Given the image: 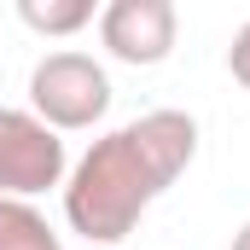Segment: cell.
Listing matches in <instances>:
<instances>
[{
  "label": "cell",
  "instance_id": "6da1fadb",
  "mask_svg": "<svg viewBox=\"0 0 250 250\" xmlns=\"http://www.w3.org/2000/svg\"><path fill=\"white\" fill-rule=\"evenodd\" d=\"M198 157V123L187 111H146L111 128L64 175V221L87 250H111L140 227V215L187 175Z\"/></svg>",
  "mask_w": 250,
  "mask_h": 250
},
{
  "label": "cell",
  "instance_id": "7a4b0ae2",
  "mask_svg": "<svg viewBox=\"0 0 250 250\" xmlns=\"http://www.w3.org/2000/svg\"><path fill=\"white\" fill-rule=\"evenodd\" d=\"M29 111L53 134H76V128H93L105 111H111V76L105 64L76 53V47H59L29 70Z\"/></svg>",
  "mask_w": 250,
  "mask_h": 250
},
{
  "label": "cell",
  "instance_id": "3957f363",
  "mask_svg": "<svg viewBox=\"0 0 250 250\" xmlns=\"http://www.w3.org/2000/svg\"><path fill=\"white\" fill-rule=\"evenodd\" d=\"M64 187V140L23 105H0V198H41Z\"/></svg>",
  "mask_w": 250,
  "mask_h": 250
},
{
  "label": "cell",
  "instance_id": "277c9868",
  "mask_svg": "<svg viewBox=\"0 0 250 250\" xmlns=\"http://www.w3.org/2000/svg\"><path fill=\"white\" fill-rule=\"evenodd\" d=\"M175 6L169 0H111L99 12V41L117 64H134V70H151L175 53Z\"/></svg>",
  "mask_w": 250,
  "mask_h": 250
},
{
  "label": "cell",
  "instance_id": "5b68a950",
  "mask_svg": "<svg viewBox=\"0 0 250 250\" xmlns=\"http://www.w3.org/2000/svg\"><path fill=\"white\" fill-rule=\"evenodd\" d=\"M0 250H64L53 221L35 209V204H18V198H0Z\"/></svg>",
  "mask_w": 250,
  "mask_h": 250
},
{
  "label": "cell",
  "instance_id": "8992f818",
  "mask_svg": "<svg viewBox=\"0 0 250 250\" xmlns=\"http://www.w3.org/2000/svg\"><path fill=\"white\" fill-rule=\"evenodd\" d=\"M18 18H23V29L64 41L93 23V0H18Z\"/></svg>",
  "mask_w": 250,
  "mask_h": 250
},
{
  "label": "cell",
  "instance_id": "52a82bcc",
  "mask_svg": "<svg viewBox=\"0 0 250 250\" xmlns=\"http://www.w3.org/2000/svg\"><path fill=\"white\" fill-rule=\"evenodd\" d=\"M227 70H233V82L250 93V23L233 35V47H227Z\"/></svg>",
  "mask_w": 250,
  "mask_h": 250
},
{
  "label": "cell",
  "instance_id": "ba28073f",
  "mask_svg": "<svg viewBox=\"0 0 250 250\" xmlns=\"http://www.w3.org/2000/svg\"><path fill=\"white\" fill-rule=\"evenodd\" d=\"M233 250H250V221L239 227V233H233Z\"/></svg>",
  "mask_w": 250,
  "mask_h": 250
}]
</instances>
